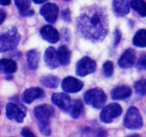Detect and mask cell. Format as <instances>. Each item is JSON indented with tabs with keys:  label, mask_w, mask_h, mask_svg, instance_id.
Wrapping results in <instances>:
<instances>
[{
	"label": "cell",
	"mask_w": 146,
	"mask_h": 137,
	"mask_svg": "<svg viewBox=\"0 0 146 137\" xmlns=\"http://www.w3.org/2000/svg\"><path fill=\"white\" fill-rule=\"evenodd\" d=\"M77 27L85 39L94 42L104 39L108 31V20L106 11L97 6L87 8L77 19Z\"/></svg>",
	"instance_id": "obj_1"
},
{
	"label": "cell",
	"mask_w": 146,
	"mask_h": 137,
	"mask_svg": "<svg viewBox=\"0 0 146 137\" xmlns=\"http://www.w3.org/2000/svg\"><path fill=\"white\" fill-rule=\"evenodd\" d=\"M20 38V34L16 28H12L6 32L2 33L0 37L1 52H5L14 49L18 45Z\"/></svg>",
	"instance_id": "obj_2"
},
{
	"label": "cell",
	"mask_w": 146,
	"mask_h": 137,
	"mask_svg": "<svg viewBox=\"0 0 146 137\" xmlns=\"http://www.w3.org/2000/svg\"><path fill=\"white\" fill-rule=\"evenodd\" d=\"M84 100L88 105L96 108H101L106 101V95L101 88H94L86 92Z\"/></svg>",
	"instance_id": "obj_3"
},
{
	"label": "cell",
	"mask_w": 146,
	"mask_h": 137,
	"mask_svg": "<svg viewBox=\"0 0 146 137\" xmlns=\"http://www.w3.org/2000/svg\"><path fill=\"white\" fill-rule=\"evenodd\" d=\"M143 118L139 110L135 106H132L128 110L124 118V126L128 129H140L143 126Z\"/></svg>",
	"instance_id": "obj_4"
},
{
	"label": "cell",
	"mask_w": 146,
	"mask_h": 137,
	"mask_svg": "<svg viewBox=\"0 0 146 137\" xmlns=\"http://www.w3.org/2000/svg\"><path fill=\"white\" fill-rule=\"evenodd\" d=\"M27 114L24 106L10 102L6 106V115L10 120H14L18 123H22Z\"/></svg>",
	"instance_id": "obj_5"
},
{
	"label": "cell",
	"mask_w": 146,
	"mask_h": 137,
	"mask_svg": "<svg viewBox=\"0 0 146 137\" xmlns=\"http://www.w3.org/2000/svg\"><path fill=\"white\" fill-rule=\"evenodd\" d=\"M122 108L119 104L113 103L103 108L100 114V118L103 122L110 124L114 118L120 116L122 114Z\"/></svg>",
	"instance_id": "obj_6"
},
{
	"label": "cell",
	"mask_w": 146,
	"mask_h": 137,
	"mask_svg": "<svg viewBox=\"0 0 146 137\" xmlns=\"http://www.w3.org/2000/svg\"><path fill=\"white\" fill-rule=\"evenodd\" d=\"M54 108L48 104L37 106L34 109V114L38 124H49V119L54 114Z\"/></svg>",
	"instance_id": "obj_7"
},
{
	"label": "cell",
	"mask_w": 146,
	"mask_h": 137,
	"mask_svg": "<svg viewBox=\"0 0 146 137\" xmlns=\"http://www.w3.org/2000/svg\"><path fill=\"white\" fill-rule=\"evenodd\" d=\"M96 68V63L88 57H84L81 59L76 65V74L79 76L84 77L92 74Z\"/></svg>",
	"instance_id": "obj_8"
},
{
	"label": "cell",
	"mask_w": 146,
	"mask_h": 137,
	"mask_svg": "<svg viewBox=\"0 0 146 137\" xmlns=\"http://www.w3.org/2000/svg\"><path fill=\"white\" fill-rule=\"evenodd\" d=\"M58 7L54 3H47L40 9V14L49 23H55L57 19Z\"/></svg>",
	"instance_id": "obj_9"
},
{
	"label": "cell",
	"mask_w": 146,
	"mask_h": 137,
	"mask_svg": "<svg viewBox=\"0 0 146 137\" xmlns=\"http://www.w3.org/2000/svg\"><path fill=\"white\" fill-rule=\"evenodd\" d=\"M84 86V83L73 76L66 77L61 83V87L67 93H77Z\"/></svg>",
	"instance_id": "obj_10"
},
{
	"label": "cell",
	"mask_w": 146,
	"mask_h": 137,
	"mask_svg": "<svg viewBox=\"0 0 146 137\" xmlns=\"http://www.w3.org/2000/svg\"><path fill=\"white\" fill-rule=\"evenodd\" d=\"M51 101L56 106L65 112H68L71 110V98L65 93H55L51 96Z\"/></svg>",
	"instance_id": "obj_11"
},
{
	"label": "cell",
	"mask_w": 146,
	"mask_h": 137,
	"mask_svg": "<svg viewBox=\"0 0 146 137\" xmlns=\"http://www.w3.org/2000/svg\"><path fill=\"white\" fill-rule=\"evenodd\" d=\"M136 61L135 52L132 49H128L124 51L118 61V65L122 68H128L132 67Z\"/></svg>",
	"instance_id": "obj_12"
},
{
	"label": "cell",
	"mask_w": 146,
	"mask_h": 137,
	"mask_svg": "<svg viewBox=\"0 0 146 137\" xmlns=\"http://www.w3.org/2000/svg\"><path fill=\"white\" fill-rule=\"evenodd\" d=\"M40 34L44 40L51 44H55L59 40L58 31L51 25L44 26L40 30Z\"/></svg>",
	"instance_id": "obj_13"
},
{
	"label": "cell",
	"mask_w": 146,
	"mask_h": 137,
	"mask_svg": "<svg viewBox=\"0 0 146 137\" xmlns=\"http://www.w3.org/2000/svg\"><path fill=\"white\" fill-rule=\"evenodd\" d=\"M44 96V91L39 87H31L24 91L22 95V100L26 104H30L34 100Z\"/></svg>",
	"instance_id": "obj_14"
},
{
	"label": "cell",
	"mask_w": 146,
	"mask_h": 137,
	"mask_svg": "<svg viewBox=\"0 0 146 137\" xmlns=\"http://www.w3.org/2000/svg\"><path fill=\"white\" fill-rule=\"evenodd\" d=\"M44 60L47 66L52 69L57 68L61 64L58 59L57 51L54 47H50L46 50L44 53Z\"/></svg>",
	"instance_id": "obj_15"
},
{
	"label": "cell",
	"mask_w": 146,
	"mask_h": 137,
	"mask_svg": "<svg viewBox=\"0 0 146 137\" xmlns=\"http://www.w3.org/2000/svg\"><path fill=\"white\" fill-rule=\"evenodd\" d=\"M132 94L131 88L128 86H119L113 88L111 92V97L113 100H123L130 97Z\"/></svg>",
	"instance_id": "obj_16"
},
{
	"label": "cell",
	"mask_w": 146,
	"mask_h": 137,
	"mask_svg": "<svg viewBox=\"0 0 146 137\" xmlns=\"http://www.w3.org/2000/svg\"><path fill=\"white\" fill-rule=\"evenodd\" d=\"M113 8L115 14L120 17L127 15L130 11V4L128 0H114Z\"/></svg>",
	"instance_id": "obj_17"
},
{
	"label": "cell",
	"mask_w": 146,
	"mask_h": 137,
	"mask_svg": "<svg viewBox=\"0 0 146 137\" xmlns=\"http://www.w3.org/2000/svg\"><path fill=\"white\" fill-rule=\"evenodd\" d=\"M39 53L35 49H31L27 53V60L29 68L31 70L38 68L39 64Z\"/></svg>",
	"instance_id": "obj_18"
},
{
	"label": "cell",
	"mask_w": 146,
	"mask_h": 137,
	"mask_svg": "<svg viewBox=\"0 0 146 137\" xmlns=\"http://www.w3.org/2000/svg\"><path fill=\"white\" fill-rule=\"evenodd\" d=\"M0 68L5 74H12L17 69V64L14 60L3 59L0 61Z\"/></svg>",
	"instance_id": "obj_19"
},
{
	"label": "cell",
	"mask_w": 146,
	"mask_h": 137,
	"mask_svg": "<svg viewBox=\"0 0 146 137\" xmlns=\"http://www.w3.org/2000/svg\"><path fill=\"white\" fill-rule=\"evenodd\" d=\"M57 54L61 65L66 66L69 64L71 60V52L66 46L62 45L59 47L57 50Z\"/></svg>",
	"instance_id": "obj_20"
},
{
	"label": "cell",
	"mask_w": 146,
	"mask_h": 137,
	"mask_svg": "<svg viewBox=\"0 0 146 137\" xmlns=\"http://www.w3.org/2000/svg\"><path fill=\"white\" fill-rule=\"evenodd\" d=\"M40 83L44 86L50 88H55L58 86L59 79L58 77L52 75H48L42 76L39 80Z\"/></svg>",
	"instance_id": "obj_21"
},
{
	"label": "cell",
	"mask_w": 146,
	"mask_h": 137,
	"mask_svg": "<svg viewBox=\"0 0 146 137\" xmlns=\"http://www.w3.org/2000/svg\"><path fill=\"white\" fill-rule=\"evenodd\" d=\"M130 7L143 17H146V2L144 0H131Z\"/></svg>",
	"instance_id": "obj_22"
},
{
	"label": "cell",
	"mask_w": 146,
	"mask_h": 137,
	"mask_svg": "<svg viewBox=\"0 0 146 137\" xmlns=\"http://www.w3.org/2000/svg\"><path fill=\"white\" fill-rule=\"evenodd\" d=\"M134 45L141 48L146 47V29L138 30L133 37Z\"/></svg>",
	"instance_id": "obj_23"
},
{
	"label": "cell",
	"mask_w": 146,
	"mask_h": 137,
	"mask_svg": "<svg viewBox=\"0 0 146 137\" xmlns=\"http://www.w3.org/2000/svg\"><path fill=\"white\" fill-rule=\"evenodd\" d=\"M83 109V103L81 100L76 99L73 101L71 107V116L73 118H78Z\"/></svg>",
	"instance_id": "obj_24"
},
{
	"label": "cell",
	"mask_w": 146,
	"mask_h": 137,
	"mask_svg": "<svg viewBox=\"0 0 146 137\" xmlns=\"http://www.w3.org/2000/svg\"><path fill=\"white\" fill-rule=\"evenodd\" d=\"M134 88L140 95H146V79H141L136 81L134 84Z\"/></svg>",
	"instance_id": "obj_25"
},
{
	"label": "cell",
	"mask_w": 146,
	"mask_h": 137,
	"mask_svg": "<svg viewBox=\"0 0 146 137\" xmlns=\"http://www.w3.org/2000/svg\"><path fill=\"white\" fill-rule=\"evenodd\" d=\"M14 2L20 12L29 10L31 5V0H14Z\"/></svg>",
	"instance_id": "obj_26"
},
{
	"label": "cell",
	"mask_w": 146,
	"mask_h": 137,
	"mask_svg": "<svg viewBox=\"0 0 146 137\" xmlns=\"http://www.w3.org/2000/svg\"><path fill=\"white\" fill-rule=\"evenodd\" d=\"M113 64L112 61H106L104 64V73L105 76L111 77L113 74Z\"/></svg>",
	"instance_id": "obj_27"
},
{
	"label": "cell",
	"mask_w": 146,
	"mask_h": 137,
	"mask_svg": "<svg viewBox=\"0 0 146 137\" xmlns=\"http://www.w3.org/2000/svg\"><path fill=\"white\" fill-rule=\"evenodd\" d=\"M38 128L44 136H48L51 135V131L50 124H38Z\"/></svg>",
	"instance_id": "obj_28"
},
{
	"label": "cell",
	"mask_w": 146,
	"mask_h": 137,
	"mask_svg": "<svg viewBox=\"0 0 146 137\" xmlns=\"http://www.w3.org/2000/svg\"><path fill=\"white\" fill-rule=\"evenodd\" d=\"M21 136L23 137H36L35 134L32 132L31 129L28 127H24L21 129Z\"/></svg>",
	"instance_id": "obj_29"
},
{
	"label": "cell",
	"mask_w": 146,
	"mask_h": 137,
	"mask_svg": "<svg viewBox=\"0 0 146 137\" xmlns=\"http://www.w3.org/2000/svg\"><path fill=\"white\" fill-rule=\"evenodd\" d=\"M115 39H114V46H117L120 43L121 39V33L118 29H116L114 32Z\"/></svg>",
	"instance_id": "obj_30"
},
{
	"label": "cell",
	"mask_w": 146,
	"mask_h": 137,
	"mask_svg": "<svg viewBox=\"0 0 146 137\" xmlns=\"http://www.w3.org/2000/svg\"><path fill=\"white\" fill-rule=\"evenodd\" d=\"M62 15H63V17H64V19L66 20V21H71V14H70L69 10L66 9L65 10V11H63Z\"/></svg>",
	"instance_id": "obj_31"
},
{
	"label": "cell",
	"mask_w": 146,
	"mask_h": 137,
	"mask_svg": "<svg viewBox=\"0 0 146 137\" xmlns=\"http://www.w3.org/2000/svg\"><path fill=\"white\" fill-rule=\"evenodd\" d=\"M139 64L146 69V54L141 57V59L139 61Z\"/></svg>",
	"instance_id": "obj_32"
},
{
	"label": "cell",
	"mask_w": 146,
	"mask_h": 137,
	"mask_svg": "<svg viewBox=\"0 0 146 137\" xmlns=\"http://www.w3.org/2000/svg\"><path fill=\"white\" fill-rule=\"evenodd\" d=\"M20 14L22 16H32L34 14V11L33 10H27V11H23V12H20Z\"/></svg>",
	"instance_id": "obj_33"
},
{
	"label": "cell",
	"mask_w": 146,
	"mask_h": 137,
	"mask_svg": "<svg viewBox=\"0 0 146 137\" xmlns=\"http://www.w3.org/2000/svg\"><path fill=\"white\" fill-rule=\"evenodd\" d=\"M0 17H1V21H0V24H2L3 21H4V19H5V17H6V14L4 12V11L3 10H1V11H0Z\"/></svg>",
	"instance_id": "obj_34"
},
{
	"label": "cell",
	"mask_w": 146,
	"mask_h": 137,
	"mask_svg": "<svg viewBox=\"0 0 146 137\" xmlns=\"http://www.w3.org/2000/svg\"><path fill=\"white\" fill-rule=\"evenodd\" d=\"M107 136V133L105 131H100L99 132H98V136L97 137H106Z\"/></svg>",
	"instance_id": "obj_35"
},
{
	"label": "cell",
	"mask_w": 146,
	"mask_h": 137,
	"mask_svg": "<svg viewBox=\"0 0 146 137\" xmlns=\"http://www.w3.org/2000/svg\"><path fill=\"white\" fill-rule=\"evenodd\" d=\"M10 3H11L10 0H0V4H1V5L7 6L10 4Z\"/></svg>",
	"instance_id": "obj_36"
},
{
	"label": "cell",
	"mask_w": 146,
	"mask_h": 137,
	"mask_svg": "<svg viewBox=\"0 0 146 137\" xmlns=\"http://www.w3.org/2000/svg\"><path fill=\"white\" fill-rule=\"evenodd\" d=\"M33 1H34V2L36 3V4H42V3L45 2L47 0H33Z\"/></svg>",
	"instance_id": "obj_37"
},
{
	"label": "cell",
	"mask_w": 146,
	"mask_h": 137,
	"mask_svg": "<svg viewBox=\"0 0 146 137\" xmlns=\"http://www.w3.org/2000/svg\"><path fill=\"white\" fill-rule=\"evenodd\" d=\"M128 137H139V136L138 135H136V134H135V135H131V136H129Z\"/></svg>",
	"instance_id": "obj_38"
},
{
	"label": "cell",
	"mask_w": 146,
	"mask_h": 137,
	"mask_svg": "<svg viewBox=\"0 0 146 137\" xmlns=\"http://www.w3.org/2000/svg\"><path fill=\"white\" fill-rule=\"evenodd\" d=\"M65 1H70V0H65Z\"/></svg>",
	"instance_id": "obj_39"
}]
</instances>
